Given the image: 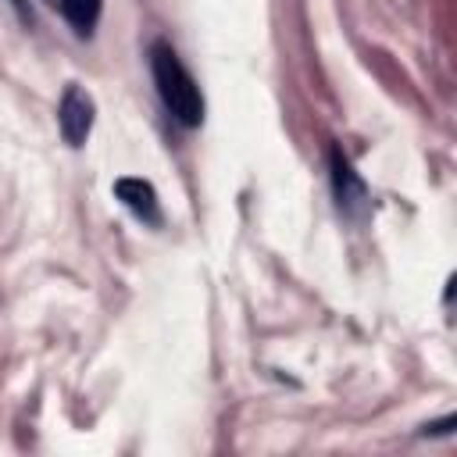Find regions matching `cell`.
Returning a JSON list of instances; mask_svg holds the SVG:
<instances>
[{"label":"cell","instance_id":"obj_3","mask_svg":"<svg viewBox=\"0 0 457 457\" xmlns=\"http://www.w3.org/2000/svg\"><path fill=\"white\" fill-rule=\"evenodd\" d=\"M332 186H336V200L343 214L361 218L368 211V186L361 182V175L350 168V161L339 150H332Z\"/></svg>","mask_w":457,"mask_h":457},{"label":"cell","instance_id":"obj_1","mask_svg":"<svg viewBox=\"0 0 457 457\" xmlns=\"http://www.w3.org/2000/svg\"><path fill=\"white\" fill-rule=\"evenodd\" d=\"M150 71L157 82V93L164 100V107L182 121V125H200L204 121V96L193 82V75L186 71V64L179 61V54L168 43H154L150 50Z\"/></svg>","mask_w":457,"mask_h":457},{"label":"cell","instance_id":"obj_4","mask_svg":"<svg viewBox=\"0 0 457 457\" xmlns=\"http://www.w3.org/2000/svg\"><path fill=\"white\" fill-rule=\"evenodd\" d=\"M114 196L139 218V221H150V225H157L161 221V207H157V189L146 182V179H132V175H125V179H118L114 182Z\"/></svg>","mask_w":457,"mask_h":457},{"label":"cell","instance_id":"obj_5","mask_svg":"<svg viewBox=\"0 0 457 457\" xmlns=\"http://www.w3.org/2000/svg\"><path fill=\"white\" fill-rule=\"evenodd\" d=\"M100 4H104V0H61L57 7H61V14H64L79 32H89V29L96 25V18H100Z\"/></svg>","mask_w":457,"mask_h":457},{"label":"cell","instance_id":"obj_6","mask_svg":"<svg viewBox=\"0 0 457 457\" xmlns=\"http://www.w3.org/2000/svg\"><path fill=\"white\" fill-rule=\"evenodd\" d=\"M46 4H54V7H57V4H61V0H46Z\"/></svg>","mask_w":457,"mask_h":457},{"label":"cell","instance_id":"obj_2","mask_svg":"<svg viewBox=\"0 0 457 457\" xmlns=\"http://www.w3.org/2000/svg\"><path fill=\"white\" fill-rule=\"evenodd\" d=\"M93 96L79 86H68L64 96H61V107H57V125H61V136L71 143V146H82L89 129H93Z\"/></svg>","mask_w":457,"mask_h":457}]
</instances>
